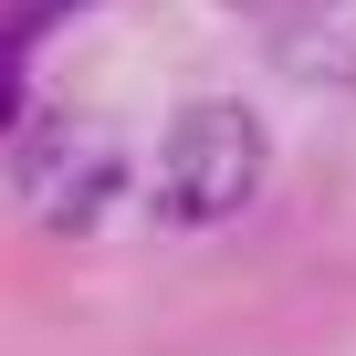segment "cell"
Here are the masks:
<instances>
[{
  "label": "cell",
  "mask_w": 356,
  "mask_h": 356,
  "mask_svg": "<svg viewBox=\"0 0 356 356\" xmlns=\"http://www.w3.org/2000/svg\"><path fill=\"white\" fill-rule=\"evenodd\" d=\"M262 189V115L210 95V105H178L168 136H157V220L168 231H210V220H241Z\"/></svg>",
  "instance_id": "obj_1"
},
{
  "label": "cell",
  "mask_w": 356,
  "mask_h": 356,
  "mask_svg": "<svg viewBox=\"0 0 356 356\" xmlns=\"http://www.w3.org/2000/svg\"><path fill=\"white\" fill-rule=\"evenodd\" d=\"M126 200V136L95 105H53L22 126V210L42 231H95Z\"/></svg>",
  "instance_id": "obj_2"
},
{
  "label": "cell",
  "mask_w": 356,
  "mask_h": 356,
  "mask_svg": "<svg viewBox=\"0 0 356 356\" xmlns=\"http://www.w3.org/2000/svg\"><path fill=\"white\" fill-rule=\"evenodd\" d=\"M273 63L293 84H356V0H283L273 22Z\"/></svg>",
  "instance_id": "obj_3"
},
{
  "label": "cell",
  "mask_w": 356,
  "mask_h": 356,
  "mask_svg": "<svg viewBox=\"0 0 356 356\" xmlns=\"http://www.w3.org/2000/svg\"><path fill=\"white\" fill-rule=\"evenodd\" d=\"M0 136H22V74H11V53H0Z\"/></svg>",
  "instance_id": "obj_4"
},
{
  "label": "cell",
  "mask_w": 356,
  "mask_h": 356,
  "mask_svg": "<svg viewBox=\"0 0 356 356\" xmlns=\"http://www.w3.org/2000/svg\"><path fill=\"white\" fill-rule=\"evenodd\" d=\"M0 53H11V32H0Z\"/></svg>",
  "instance_id": "obj_5"
}]
</instances>
